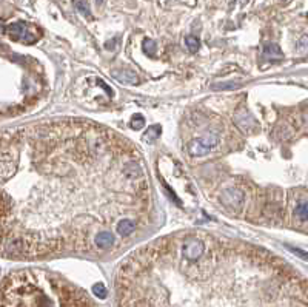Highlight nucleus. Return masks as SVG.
I'll use <instances>...</instances> for the list:
<instances>
[{"instance_id":"f257e3e1","label":"nucleus","mask_w":308,"mask_h":307,"mask_svg":"<svg viewBox=\"0 0 308 307\" xmlns=\"http://www.w3.org/2000/svg\"><path fill=\"white\" fill-rule=\"evenodd\" d=\"M148 212L142 156L119 133L76 119L0 131V256L88 252Z\"/></svg>"},{"instance_id":"f03ea898","label":"nucleus","mask_w":308,"mask_h":307,"mask_svg":"<svg viewBox=\"0 0 308 307\" xmlns=\"http://www.w3.org/2000/svg\"><path fill=\"white\" fill-rule=\"evenodd\" d=\"M118 307H308L305 278L262 247L206 233L190 261L174 235L124 259L114 281Z\"/></svg>"},{"instance_id":"7ed1b4c3","label":"nucleus","mask_w":308,"mask_h":307,"mask_svg":"<svg viewBox=\"0 0 308 307\" xmlns=\"http://www.w3.org/2000/svg\"><path fill=\"white\" fill-rule=\"evenodd\" d=\"M0 307H100L80 287L44 268L8 275L0 287Z\"/></svg>"},{"instance_id":"20e7f679","label":"nucleus","mask_w":308,"mask_h":307,"mask_svg":"<svg viewBox=\"0 0 308 307\" xmlns=\"http://www.w3.org/2000/svg\"><path fill=\"white\" fill-rule=\"evenodd\" d=\"M8 34L12 41H20L24 44H36L37 39H38V33L36 31V28L26 22H16V24H11L8 28H6Z\"/></svg>"},{"instance_id":"39448f33","label":"nucleus","mask_w":308,"mask_h":307,"mask_svg":"<svg viewBox=\"0 0 308 307\" xmlns=\"http://www.w3.org/2000/svg\"><path fill=\"white\" fill-rule=\"evenodd\" d=\"M218 144H219V138L216 136V134L208 133L199 139L191 141L188 144V153L191 156H204L211 148H214Z\"/></svg>"},{"instance_id":"423d86ee","label":"nucleus","mask_w":308,"mask_h":307,"mask_svg":"<svg viewBox=\"0 0 308 307\" xmlns=\"http://www.w3.org/2000/svg\"><path fill=\"white\" fill-rule=\"evenodd\" d=\"M230 193L233 195V196L230 198V196H226V195L224 193L222 201H224L228 207L233 208V210H240V207H242V204H244V193H242L239 188H230Z\"/></svg>"},{"instance_id":"0eeeda50","label":"nucleus","mask_w":308,"mask_h":307,"mask_svg":"<svg viewBox=\"0 0 308 307\" xmlns=\"http://www.w3.org/2000/svg\"><path fill=\"white\" fill-rule=\"evenodd\" d=\"M116 242V235L112 232H100L98 236L94 238V247L100 248V250H105V248L112 247Z\"/></svg>"},{"instance_id":"6e6552de","label":"nucleus","mask_w":308,"mask_h":307,"mask_svg":"<svg viewBox=\"0 0 308 307\" xmlns=\"http://www.w3.org/2000/svg\"><path fill=\"white\" fill-rule=\"evenodd\" d=\"M264 54L266 56V57H270V59H282V51H280V48L276 45V44H265V47H264Z\"/></svg>"},{"instance_id":"1a4fd4ad","label":"nucleus","mask_w":308,"mask_h":307,"mask_svg":"<svg viewBox=\"0 0 308 307\" xmlns=\"http://www.w3.org/2000/svg\"><path fill=\"white\" fill-rule=\"evenodd\" d=\"M160 134H162V127L160 125H151L150 130L144 134V139L146 142H152V141H156Z\"/></svg>"},{"instance_id":"9d476101","label":"nucleus","mask_w":308,"mask_h":307,"mask_svg":"<svg viewBox=\"0 0 308 307\" xmlns=\"http://www.w3.org/2000/svg\"><path fill=\"white\" fill-rule=\"evenodd\" d=\"M116 79H119L120 82H126V84H138L139 79L134 73H114Z\"/></svg>"},{"instance_id":"9b49d317","label":"nucleus","mask_w":308,"mask_h":307,"mask_svg":"<svg viewBox=\"0 0 308 307\" xmlns=\"http://www.w3.org/2000/svg\"><path fill=\"white\" fill-rule=\"evenodd\" d=\"M74 7L77 8V11H79L82 16L91 17V10H90V5H88L86 0H74Z\"/></svg>"},{"instance_id":"f8f14e48","label":"nucleus","mask_w":308,"mask_h":307,"mask_svg":"<svg viewBox=\"0 0 308 307\" xmlns=\"http://www.w3.org/2000/svg\"><path fill=\"white\" fill-rule=\"evenodd\" d=\"M185 44H186V47H188V50H190L191 53L199 51L200 42H199L198 37H194V36H186V37H185Z\"/></svg>"},{"instance_id":"ddd939ff","label":"nucleus","mask_w":308,"mask_h":307,"mask_svg":"<svg viewBox=\"0 0 308 307\" xmlns=\"http://www.w3.org/2000/svg\"><path fill=\"white\" fill-rule=\"evenodd\" d=\"M130 125H131L132 130H140V128L145 125V119H144L142 114H134V116L131 118Z\"/></svg>"},{"instance_id":"4468645a","label":"nucleus","mask_w":308,"mask_h":307,"mask_svg":"<svg viewBox=\"0 0 308 307\" xmlns=\"http://www.w3.org/2000/svg\"><path fill=\"white\" fill-rule=\"evenodd\" d=\"M142 48L146 54H154V51H156V42H154L152 39H145L144 44H142Z\"/></svg>"},{"instance_id":"2eb2a0df","label":"nucleus","mask_w":308,"mask_h":307,"mask_svg":"<svg viewBox=\"0 0 308 307\" xmlns=\"http://www.w3.org/2000/svg\"><path fill=\"white\" fill-rule=\"evenodd\" d=\"M296 212H298V215L300 216L302 222H304V224H306V199H305V198L300 201V205L298 207Z\"/></svg>"},{"instance_id":"dca6fc26","label":"nucleus","mask_w":308,"mask_h":307,"mask_svg":"<svg viewBox=\"0 0 308 307\" xmlns=\"http://www.w3.org/2000/svg\"><path fill=\"white\" fill-rule=\"evenodd\" d=\"M94 293L98 295V296H100V298H105L106 296V289L102 284H96L94 285Z\"/></svg>"},{"instance_id":"f3484780","label":"nucleus","mask_w":308,"mask_h":307,"mask_svg":"<svg viewBox=\"0 0 308 307\" xmlns=\"http://www.w3.org/2000/svg\"><path fill=\"white\" fill-rule=\"evenodd\" d=\"M5 31V27H4V21H2V19H0V34H2Z\"/></svg>"},{"instance_id":"a211bd4d","label":"nucleus","mask_w":308,"mask_h":307,"mask_svg":"<svg viewBox=\"0 0 308 307\" xmlns=\"http://www.w3.org/2000/svg\"><path fill=\"white\" fill-rule=\"evenodd\" d=\"M96 2H98V4H102V2H104V0H96Z\"/></svg>"}]
</instances>
